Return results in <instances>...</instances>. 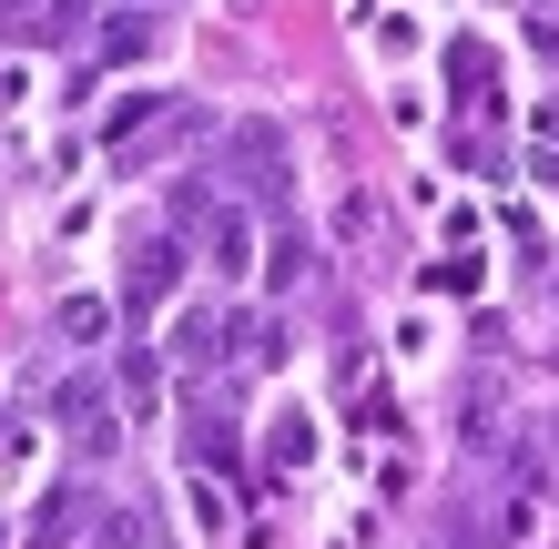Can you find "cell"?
<instances>
[{
  "mask_svg": "<svg viewBox=\"0 0 559 549\" xmlns=\"http://www.w3.org/2000/svg\"><path fill=\"white\" fill-rule=\"evenodd\" d=\"M235 174H245V193H254L265 214H285L295 174H285V133H275V122H235Z\"/></svg>",
  "mask_w": 559,
  "mask_h": 549,
  "instance_id": "obj_1",
  "label": "cell"
},
{
  "mask_svg": "<svg viewBox=\"0 0 559 549\" xmlns=\"http://www.w3.org/2000/svg\"><path fill=\"white\" fill-rule=\"evenodd\" d=\"M51 417H61V428H72V447H82V458H112V397H103V386H92V377H72V386H61V397H51Z\"/></svg>",
  "mask_w": 559,
  "mask_h": 549,
  "instance_id": "obj_2",
  "label": "cell"
},
{
  "mask_svg": "<svg viewBox=\"0 0 559 549\" xmlns=\"http://www.w3.org/2000/svg\"><path fill=\"white\" fill-rule=\"evenodd\" d=\"M122 296H133V306L174 296V224H163V235H133V254H122Z\"/></svg>",
  "mask_w": 559,
  "mask_h": 549,
  "instance_id": "obj_3",
  "label": "cell"
},
{
  "mask_svg": "<svg viewBox=\"0 0 559 549\" xmlns=\"http://www.w3.org/2000/svg\"><path fill=\"white\" fill-rule=\"evenodd\" d=\"M530 529H539V468H519L509 489H499V509H488V539L478 549H519Z\"/></svg>",
  "mask_w": 559,
  "mask_h": 549,
  "instance_id": "obj_4",
  "label": "cell"
},
{
  "mask_svg": "<svg viewBox=\"0 0 559 549\" xmlns=\"http://www.w3.org/2000/svg\"><path fill=\"white\" fill-rule=\"evenodd\" d=\"M163 357H174V367H193V377H204V367L224 357V326H214V315H204V306H183V315H174V336H163Z\"/></svg>",
  "mask_w": 559,
  "mask_h": 549,
  "instance_id": "obj_5",
  "label": "cell"
},
{
  "mask_svg": "<svg viewBox=\"0 0 559 549\" xmlns=\"http://www.w3.org/2000/svg\"><path fill=\"white\" fill-rule=\"evenodd\" d=\"M204 265L214 275H254V224L245 214H204Z\"/></svg>",
  "mask_w": 559,
  "mask_h": 549,
  "instance_id": "obj_6",
  "label": "cell"
},
{
  "mask_svg": "<svg viewBox=\"0 0 559 549\" xmlns=\"http://www.w3.org/2000/svg\"><path fill=\"white\" fill-rule=\"evenodd\" d=\"M51 326L72 336V346H103V336H112V306H103V296H61V306H51Z\"/></svg>",
  "mask_w": 559,
  "mask_h": 549,
  "instance_id": "obj_7",
  "label": "cell"
},
{
  "mask_svg": "<svg viewBox=\"0 0 559 549\" xmlns=\"http://www.w3.org/2000/svg\"><path fill=\"white\" fill-rule=\"evenodd\" d=\"M143 51H153V11H122L103 31V72H122V61H143Z\"/></svg>",
  "mask_w": 559,
  "mask_h": 549,
  "instance_id": "obj_8",
  "label": "cell"
},
{
  "mask_svg": "<svg viewBox=\"0 0 559 549\" xmlns=\"http://www.w3.org/2000/svg\"><path fill=\"white\" fill-rule=\"evenodd\" d=\"M254 275H265L275 296H285V285H306V275H316V244H306V235H275V254H265Z\"/></svg>",
  "mask_w": 559,
  "mask_h": 549,
  "instance_id": "obj_9",
  "label": "cell"
},
{
  "mask_svg": "<svg viewBox=\"0 0 559 549\" xmlns=\"http://www.w3.org/2000/svg\"><path fill=\"white\" fill-rule=\"evenodd\" d=\"M265 458H275V468L295 478V468L316 458V417H275V438H265Z\"/></svg>",
  "mask_w": 559,
  "mask_h": 549,
  "instance_id": "obj_10",
  "label": "cell"
},
{
  "mask_svg": "<svg viewBox=\"0 0 559 549\" xmlns=\"http://www.w3.org/2000/svg\"><path fill=\"white\" fill-rule=\"evenodd\" d=\"M143 122H163V92H122V103L103 112V143H133Z\"/></svg>",
  "mask_w": 559,
  "mask_h": 549,
  "instance_id": "obj_11",
  "label": "cell"
},
{
  "mask_svg": "<svg viewBox=\"0 0 559 549\" xmlns=\"http://www.w3.org/2000/svg\"><path fill=\"white\" fill-rule=\"evenodd\" d=\"M193 458H204V468H235V417H193Z\"/></svg>",
  "mask_w": 559,
  "mask_h": 549,
  "instance_id": "obj_12",
  "label": "cell"
},
{
  "mask_svg": "<svg viewBox=\"0 0 559 549\" xmlns=\"http://www.w3.org/2000/svg\"><path fill=\"white\" fill-rule=\"evenodd\" d=\"M92 31V0H41V41H82Z\"/></svg>",
  "mask_w": 559,
  "mask_h": 549,
  "instance_id": "obj_13",
  "label": "cell"
},
{
  "mask_svg": "<svg viewBox=\"0 0 559 549\" xmlns=\"http://www.w3.org/2000/svg\"><path fill=\"white\" fill-rule=\"evenodd\" d=\"M549 428H559V417H549Z\"/></svg>",
  "mask_w": 559,
  "mask_h": 549,
  "instance_id": "obj_14",
  "label": "cell"
},
{
  "mask_svg": "<svg viewBox=\"0 0 559 549\" xmlns=\"http://www.w3.org/2000/svg\"><path fill=\"white\" fill-rule=\"evenodd\" d=\"M549 11H559V0H549Z\"/></svg>",
  "mask_w": 559,
  "mask_h": 549,
  "instance_id": "obj_15",
  "label": "cell"
}]
</instances>
